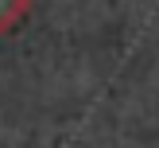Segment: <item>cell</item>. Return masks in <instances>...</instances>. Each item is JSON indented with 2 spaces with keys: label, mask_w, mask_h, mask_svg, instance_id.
I'll list each match as a JSON object with an SVG mask.
<instances>
[{
  "label": "cell",
  "mask_w": 159,
  "mask_h": 148,
  "mask_svg": "<svg viewBox=\"0 0 159 148\" xmlns=\"http://www.w3.org/2000/svg\"><path fill=\"white\" fill-rule=\"evenodd\" d=\"M31 16V0H0V35H12Z\"/></svg>",
  "instance_id": "cell-1"
}]
</instances>
